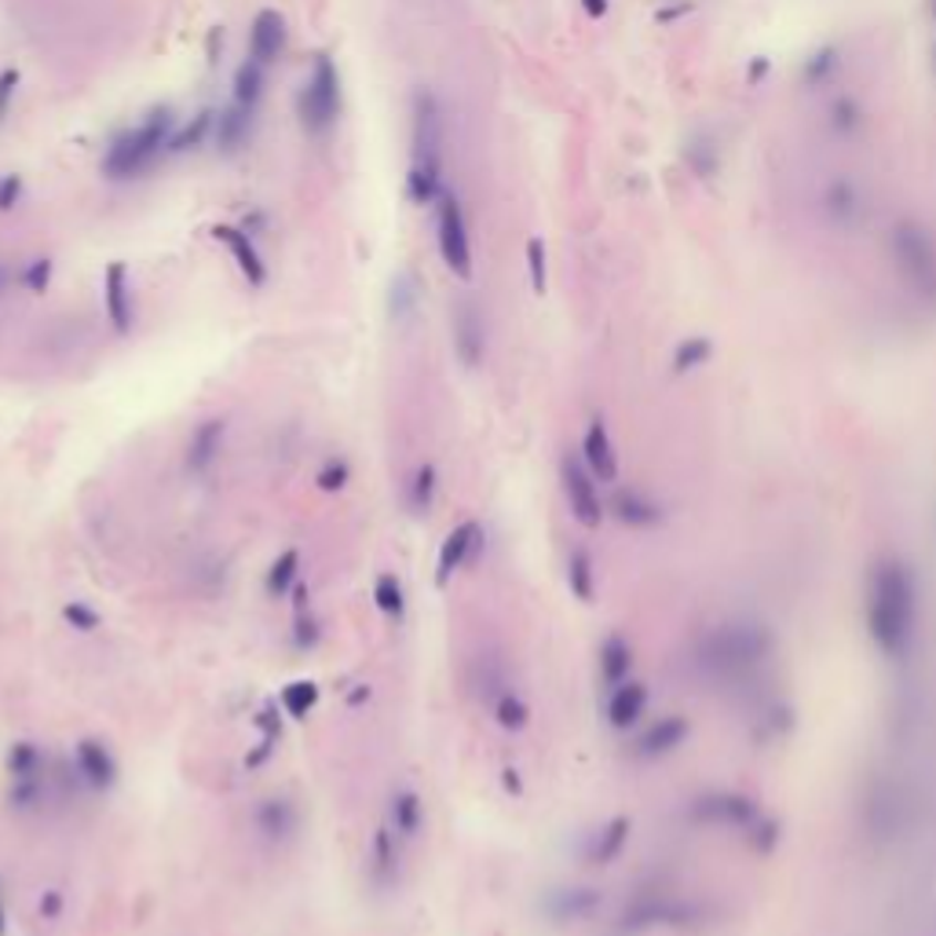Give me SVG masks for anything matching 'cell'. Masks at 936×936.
I'll return each mask as SVG.
<instances>
[{"mask_svg": "<svg viewBox=\"0 0 936 936\" xmlns=\"http://www.w3.org/2000/svg\"><path fill=\"white\" fill-rule=\"evenodd\" d=\"M918 593L915 574L899 557L874 563L867 579V637L885 658H904L915 641Z\"/></svg>", "mask_w": 936, "mask_h": 936, "instance_id": "6da1fadb", "label": "cell"}, {"mask_svg": "<svg viewBox=\"0 0 936 936\" xmlns=\"http://www.w3.org/2000/svg\"><path fill=\"white\" fill-rule=\"evenodd\" d=\"M443 143H447V117L431 89H417L410 100V173L406 195L414 206H436L443 198Z\"/></svg>", "mask_w": 936, "mask_h": 936, "instance_id": "7a4b0ae2", "label": "cell"}, {"mask_svg": "<svg viewBox=\"0 0 936 936\" xmlns=\"http://www.w3.org/2000/svg\"><path fill=\"white\" fill-rule=\"evenodd\" d=\"M176 136V114L173 106H150L147 114L139 117L136 125L117 132V136L106 143L103 150V176L114 179V184H125V179H139L143 173H150L165 154H169V143Z\"/></svg>", "mask_w": 936, "mask_h": 936, "instance_id": "3957f363", "label": "cell"}, {"mask_svg": "<svg viewBox=\"0 0 936 936\" xmlns=\"http://www.w3.org/2000/svg\"><path fill=\"white\" fill-rule=\"evenodd\" d=\"M890 257L911 293L936 304V238L926 223L899 220L890 235Z\"/></svg>", "mask_w": 936, "mask_h": 936, "instance_id": "277c9868", "label": "cell"}, {"mask_svg": "<svg viewBox=\"0 0 936 936\" xmlns=\"http://www.w3.org/2000/svg\"><path fill=\"white\" fill-rule=\"evenodd\" d=\"M297 117L300 128L311 139H326L341 117V70L330 55H315L308 81L297 95Z\"/></svg>", "mask_w": 936, "mask_h": 936, "instance_id": "5b68a950", "label": "cell"}, {"mask_svg": "<svg viewBox=\"0 0 936 936\" xmlns=\"http://www.w3.org/2000/svg\"><path fill=\"white\" fill-rule=\"evenodd\" d=\"M436 242H439V257L454 279L461 282L472 279V242H468L465 206L454 190H443V198L436 201Z\"/></svg>", "mask_w": 936, "mask_h": 936, "instance_id": "8992f818", "label": "cell"}, {"mask_svg": "<svg viewBox=\"0 0 936 936\" xmlns=\"http://www.w3.org/2000/svg\"><path fill=\"white\" fill-rule=\"evenodd\" d=\"M560 483H563V495H568V506H571L574 520H579L582 527H600V520H604V501H600V490H596L600 479L585 468L582 454L579 458H571V454L563 458Z\"/></svg>", "mask_w": 936, "mask_h": 936, "instance_id": "52a82bcc", "label": "cell"}, {"mask_svg": "<svg viewBox=\"0 0 936 936\" xmlns=\"http://www.w3.org/2000/svg\"><path fill=\"white\" fill-rule=\"evenodd\" d=\"M691 815L699 823H714V826H736V831H750L753 823L761 820V805L747 794H736V790H714V794H703L691 805Z\"/></svg>", "mask_w": 936, "mask_h": 936, "instance_id": "ba28073f", "label": "cell"}, {"mask_svg": "<svg viewBox=\"0 0 936 936\" xmlns=\"http://www.w3.org/2000/svg\"><path fill=\"white\" fill-rule=\"evenodd\" d=\"M450 337H454V355L465 370H476L487 355V322L472 300H458L450 311Z\"/></svg>", "mask_w": 936, "mask_h": 936, "instance_id": "9c48e42d", "label": "cell"}, {"mask_svg": "<svg viewBox=\"0 0 936 936\" xmlns=\"http://www.w3.org/2000/svg\"><path fill=\"white\" fill-rule=\"evenodd\" d=\"M699 911L691 904H677V899H641L626 911L622 918V929L626 933H641V929H655V926H695Z\"/></svg>", "mask_w": 936, "mask_h": 936, "instance_id": "30bf717a", "label": "cell"}, {"mask_svg": "<svg viewBox=\"0 0 936 936\" xmlns=\"http://www.w3.org/2000/svg\"><path fill=\"white\" fill-rule=\"evenodd\" d=\"M103 308H106V319H111L114 333H132L136 326V304H132V282H128V268L122 260L106 263V274H103Z\"/></svg>", "mask_w": 936, "mask_h": 936, "instance_id": "8fae6325", "label": "cell"}, {"mask_svg": "<svg viewBox=\"0 0 936 936\" xmlns=\"http://www.w3.org/2000/svg\"><path fill=\"white\" fill-rule=\"evenodd\" d=\"M285 41H290V30H285V19L282 11L274 8H263L249 22V59H257V63L271 66L279 63L282 52H285Z\"/></svg>", "mask_w": 936, "mask_h": 936, "instance_id": "7c38bea8", "label": "cell"}, {"mask_svg": "<svg viewBox=\"0 0 936 936\" xmlns=\"http://www.w3.org/2000/svg\"><path fill=\"white\" fill-rule=\"evenodd\" d=\"M479 545H483V527H479L476 520H461L447 538H443L439 560H436V585L439 590L454 579V571L465 568V560L472 557Z\"/></svg>", "mask_w": 936, "mask_h": 936, "instance_id": "4fadbf2b", "label": "cell"}, {"mask_svg": "<svg viewBox=\"0 0 936 936\" xmlns=\"http://www.w3.org/2000/svg\"><path fill=\"white\" fill-rule=\"evenodd\" d=\"M223 439H227V422L223 417H206L195 431H190L187 439V472L190 476H209L212 465L220 461V450H223Z\"/></svg>", "mask_w": 936, "mask_h": 936, "instance_id": "5bb4252c", "label": "cell"}, {"mask_svg": "<svg viewBox=\"0 0 936 936\" xmlns=\"http://www.w3.org/2000/svg\"><path fill=\"white\" fill-rule=\"evenodd\" d=\"M253 826L263 842L285 845V842H293V834L300 831V812L290 798H263L253 809Z\"/></svg>", "mask_w": 936, "mask_h": 936, "instance_id": "9a60e30c", "label": "cell"}, {"mask_svg": "<svg viewBox=\"0 0 936 936\" xmlns=\"http://www.w3.org/2000/svg\"><path fill=\"white\" fill-rule=\"evenodd\" d=\"M600 907V893L590 885H568V890H549L542 899V911L553 926H571V922L590 918Z\"/></svg>", "mask_w": 936, "mask_h": 936, "instance_id": "2e32d148", "label": "cell"}, {"mask_svg": "<svg viewBox=\"0 0 936 936\" xmlns=\"http://www.w3.org/2000/svg\"><path fill=\"white\" fill-rule=\"evenodd\" d=\"M74 768L92 790H111L117 783V761L106 742L100 739H81L74 747Z\"/></svg>", "mask_w": 936, "mask_h": 936, "instance_id": "e0dca14e", "label": "cell"}, {"mask_svg": "<svg viewBox=\"0 0 936 936\" xmlns=\"http://www.w3.org/2000/svg\"><path fill=\"white\" fill-rule=\"evenodd\" d=\"M823 220L831 227H856L863 216V195L849 176H838L823 187Z\"/></svg>", "mask_w": 936, "mask_h": 936, "instance_id": "ac0fdd59", "label": "cell"}, {"mask_svg": "<svg viewBox=\"0 0 936 936\" xmlns=\"http://www.w3.org/2000/svg\"><path fill=\"white\" fill-rule=\"evenodd\" d=\"M688 736H691L688 717H680V714L658 717V721H652L641 731L637 753H641V758H647V761L666 758V753H674L677 747H684V739H688Z\"/></svg>", "mask_w": 936, "mask_h": 936, "instance_id": "d6986e66", "label": "cell"}, {"mask_svg": "<svg viewBox=\"0 0 936 936\" xmlns=\"http://www.w3.org/2000/svg\"><path fill=\"white\" fill-rule=\"evenodd\" d=\"M582 461L600 479V483H615V479H618L615 443H611L607 425L600 422V417H596V422H590V428H585V436H582Z\"/></svg>", "mask_w": 936, "mask_h": 936, "instance_id": "ffe728a7", "label": "cell"}, {"mask_svg": "<svg viewBox=\"0 0 936 936\" xmlns=\"http://www.w3.org/2000/svg\"><path fill=\"white\" fill-rule=\"evenodd\" d=\"M216 238H220V242L231 249L238 271L246 274L249 285H263V282H268V263H263L260 249H257V242H253V235H249L246 227H227V223H223V227H216Z\"/></svg>", "mask_w": 936, "mask_h": 936, "instance_id": "44dd1931", "label": "cell"}, {"mask_svg": "<svg viewBox=\"0 0 936 936\" xmlns=\"http://www.w3.org/2000/svg\"><path fill=\"white\" fill-rule=\"evenodd\" d=\"M253 122H257V111H249V106H223L220 114H216V125H212V143L220 154H238L253 136Z\"/></svg>", "mask_w": 936, "mask_h": 936, "instance_id": "7402d4cb", "label": "cell"}, {"mask_svg": "<svg viewBox=\"0 0 936 936\" xmlns=\"http://www.w3.org/2000/svg\"><path fill=\"white\" fill-rule=\"evenodd\" d=\"M647 710V688L641 680H622L607 695V725L626 731L644 717Z\"/></svg>", "mask_w": 936, "mask_h": 936, "instance_id": "603a6c76", "label": "cell"}, {"mask_svg": "<svg viewBox=\"0 0 936 936\" xmlns=\"http://www.w3.org/2000/svg\"><path fill=\"white\" fill-rule=\"evenodd\" d=\"M422 823H425V801L417 790L403 787L395 790L392 801H388V826L392 834L399 838V842H414L417 834H422Z\"/></svg>", "mask_w": 936, "mask_h": 936, "instance_id": "cb8c5ba5", "label": "cell"}, {"mask_svg": "<svg viewBox=\"0 0 936 936\" xmlns=\"http://www.w3.org/2000/svg\"><path fill=\"white\" fill-rule=\"evenodd\" d=\"M282 703L279 699H268L257 710L253 717V728H257V750H249L246 753V768H260L263 761L271 758L274 750H279V742H282Z\"/></svg>", "mask_w": 936, "mask_h": 936, "instance_id": "d4e9b609", "label": "cell"}, {"mask_svg": "<svg viewBox=\"0 0 936 936\" xmlns=\"http://www.w3.org/2000/svg\"><path fill=\"white\" fill-rule=\"evenodd\" d=\"M370 878H374L377 890H388V885L399 878V838L392 834V826L384 823L374 834V845H370Z\"/></svg>", "mask_w": 936, "mask_h": 936, "instance_id": "484cf974", "label": "cell"}, {"mask_svg": "<svg viewBox=\"0 0 936 936\" xmlns=\"http://www.w3.org/2000/svg\"><path fill=\"white\" fill-rule=\"evenodd\" d=\"M630 831H633V823L626 820V815H615V820H607L600 831L590 838V849H585V856H590V863H596V867H607V863H615V856L622 849H626L630 842Z\"/></svg>", "mask_w": 936, "mask_h": 936, "instance_id": "4316f807", "label": "cell"}, {"mask_svg": "<svg viewBox=\"0 0 936 936\" xmlns=\"http://www.w3.org/2000/svg\"><path fill=\"white\" fill-rule=\"evenodd\" d=\"M611 512H615L626 527H655L663 520V509H658L647 495H641V490H618L615 501H611Z\"/></svg>", "mask_w": 936, "mask_h": 936, "instance_id": "83f0119b", "label": "cell"}, {"mask_svg": "<svg viewBox=\"0 0 936 936\" xmlns=\"http://www.w3.org/2000/svg\"><path fill=\"white\" fill-rule=\"evenodd\" d=\"M417 304H422V285H417L414 271H399L388 285V315L392 322H410L417 315Z\"/></svg>", "mask_w": 936, "mask_h": 936, "instance_id": "f1b7e54d", "label": "cell"}, {"mask_svg": "<svg viewBox=\"0 0 936 936\" xmlns=\"http://www.w3.org/2000/svg\"><path fill=\"white\" fill-rule=\"evenodd\" d=\"M630 666H633V647L630 641L622 637V633H611V637L600 644V677H604V684H622L630 674Z\"/></svg>", "mask_w": 936, "mask_h": 936, "instance_id": "f546056e", "label": "cell"}, {"mask_svg": "<svg viewBox=\"0 0 936 936\" xmlns=\"http://www.w3.org/2000/svg\"><path fill=\"white\" fill-rule=\"evenodd\" d=\"M436 495H439V472H436V465L425 461L414 472L410 487H406V509H410V516H417V520H425L431 506H436Z\"/></svg>", "mask_w": 936, "mask_h": 936, "instance_id": "4dcf8cb0", "label": "cell"}, {"mask_svg": "<svg viewBox=\"0 0 936 936\" xmlns=\"http://www.w3.org/2000/svg\"><path fill=\"white\" fill-rule=\"evenodd\" d=\"M263 89H268V66L246 55V63L235 70V103L257 111L263 100Z\"/></svg>", "mask_w": 936, "mask_h": 936, "instance_id": "1f68e13d", "label": "cell"}, {"mask_svg": "<svg viewBox=\"0 0 936 936\" xmlns=\"http://www.w3.org/2000/svg\"><path fill=\"white\" fill-rule=\"evenodd\" d=\"M300 582V549H282L279 557H274V563L268 568V579H263V590H268V596H285L293 590V585Z\"/></svg>", "mask_w": 936, "mask_h": 936, "instance_id": "d6a6232c", "label": "cell"}, {"mask_svg": "<svg viewBox=\"0 0 936 936\" xmlns=\"http://www.w3.org/2000/svg\"><path fill=\"white\" fill-rule=\"evenodd\" d=\"M568 585L574 600H582V604H593L596 596V571H593V557L585 553V549H574L568 557Z\"/></svg>", "mask_w": 936, "mask_h": 936, "instance_id": "836d02e7", "label": "cell"}, {"mask_svg": "<svg viewBox=\"0 0 936 936\" xmlns=\"http://www.w3.org/2000/svg\"><path fill=\"white\" fill-rule=\"evenodd\" d=\"M8 776L11 779H41L44 776V753L38 742L19 739L8 750Z\"/></svg>", "mask_w": 936, "mask_h": 936, "instance_id": "e575fe53", "label": "cell"}, {"mask_svg": "<svg viewBox=\"0 0 936 936\" xmlns=\"http://www.w3.org/2000/svg\"><path fill=\"white\" fill-rule=\"evenodd\" d=\"M285 717H293V721H308V714L315 710L319 703V684L315 680H293L285 684L282 695H279Z\"/></svg>", "mask_w": 936, "mask_h": 936, "instance_id": "d590c367", "label": "cell"}, {"mask_svg": "<svg viewBox=\"0 0 936 936\" xmlns=\"http://www.w3.org/2000/svg\"><path fill=\"white\" fill-rule=\"evenodd\" d=\"M374 604L381 615H388L399 622L406 615V593H403V582L395 579V574H377L374 582Z\"/></svg>", "mask_w": 936, "mask_h": 936, "instance_id": "8d00e7d4", "label": "cell"}, {"mask_svg": "<svg viewBox=\"0 0 936 936\" xmlns=\"http://www.w3.org/2000/svg\"><path fill=\"white\" fill-rule=\"evenodd\" d=\"M212 125H216V111H198L195 117H190V125L176 128V136L169 143V154H187V150L201 147V139L209 136Z\"/></svg>", "mask_w": 936, "mask_h": 936, "instance_id": "74e56055", "label": "cell"}, {"mask_svg": "<svg viewBox=\"0 0 936 936\" xmlns=\"http://www.w3.org/2000/svg\"><path fill=\"white\" fill-rule=\"evenodd\" d=\"M495 721L506 731H523L531 725V706H527L516 691H501L495 699Z\"/></svg>", "mask_w": 936, "mask_h": 936, "instance_id": "f35d334b", "label": "cell"}, {"mask_svg": "<svg viewBox=\"0 0 936 936\" xmlns=\"http://www.w3.org/2000/svg\"><path fill=\"white\" fill-rule=\"evenodd\" d=\"M863 111H860V103L856 100H849V95H842L838 103H831V111H826V125H831V132H838V136H856V132L863 128Z\"/></svg>", "mask_w": 936, "mask_h": 936, "instance_id": "ab89813d", "label": "cell"}, {"mask_svg": "<svg viewBox=\"0 0 936 936\" xmlns=\"http://www.w3.org/2000/svg\"><path fill=\"white\" fill-rule=\"evenodd\" d=\"M322 641V622L311 611H293V647L297 652H315Z\"/></svg>", "mask_w": 936, "mask_h": 936, "instance_id": "60d3db41", "label": "cell"}, {"mask_svg": "<svg viewBox=\"0 0 936 936\" xmlns=\"http://www.w3.org/2000/svg\"><path fill=\"white\" fill-rule=\"evenodd\" d=\"M315 483L319 490H326V495H337V490L352 483V465H347V458H326L315 472Z\"/></svg>", "mask_w": 936, "mask_h": 936, "instance_id": "b9f144b4", "label": "cell"}, {"mask_svg": "<svg viewBox=\"0 0 936 936\" xmlns=\"http://www.w3.org/2000/svg\"><path fill=\"white\" fill-rule=\"evenodd\" d=\"M63 622L77 633H95L103 626V615L85 600H70V604H63Z\"/></svg>", "mask_w": 936, "mask_h": 936, "instance_id": "7bdbcfd3", "label": "cell"}, {"mask_svg": "<svg viewBox=\"0 0 936 936\" xmlns=\"http://www.w3.org/2000/svg\"><path fill=\"white\" fill-rule=\"evenodd\" d=\"M706 358H710V341H706V337H688V341L677 344V352H674V370H677V374H688V370L703 366Z\"/></svg>", "mask_w": 936, "mask_h": 936, "instance_id": "ee69618b", "label": "cell"}, {"mask_svg": "<svg viewBox=\"0 0 936 936\" xmlns=\"http://www.w3.org/2000/svg\"><path fill=\"white\" fill-rule=\"evenodd\" d=\"M52 268H55V263L48 260V257H33L27 268L19 271V282L27 285L30 293H44L48 285H52Z\"/></svg>", "mask_w": 936, "mask_h": 936, "instance_id": "f6af8a7d", "label": "cell"}, {"mask_svg": "<svg viewBox=\"0 0 936 936\" xmlns=\"http://www.w3.org/2000/svg\"><path fill=\"white\" fill-rule=\"evenodd\" d=\"M527 271H531L534 293H545L549 268H545V246H542V238H531V242H527Z\"/></svg>", "mask_w": 936, "mask_h": 936, "instance_id": "bcb514c9", "label": "cell"}, {"mask_svg": "<svg viewBox=\"0 0 936 936\" xmlns=\"http://www.w3.org/2000/svg\"><path fill=\"white\" fill-rule=\"evenodd\" d=\"M22 190H27V187H22V176H15V173H11V176H0V212H11V209H15L19 201H22Z\"/></svg>", "mask_w": 936, "mask_h": 936, "instance_id": "7dc6e473", "label": "cell"}, {"mask_svg": "<svg viewBox=\"0 0 936 936\" xmlns=\"http://www.w3.org/2000/svg\"><path fill=\"white\" fill-rule=\"evenodd\" d=\"M19 81H22L19 70H4V74H0V122L8 117V106H11V100H15Z\"/></svg>", "mask_w": 936, "mask_h": 936, "instance_id": "c3c4849f", "label": "cell"}, {"mask_svg": "<svg viewBox=\"0 0 936 936\" xmlns=\"http://www.w3.org/2000/svg\"><path fill=\"white\" fill-rule=\"evenodd\" d=\"M63 904H66L63 893H59V890H48V893L41 896V918H44V922H55L59 915H63Z\"/></svg>", "mask_w": 936, "mask_h": 936, "instance_id": "681fc988", "label": "cell"}, {"mask_svg": "<svg viewBox=\"0 0 936 936\" xmlns=\"http://www.w3.org/2000/svg\"><path fill=\"white\" fill-rule=\"evenodd\" d=\"M15 279H19L15 268H11L8 260H0V300H4V297L11 293V285H15Z\"/></svg>", "mask_w": 936, "mask_h": 936, "instance_id": "f907efd6", "label": "cell"}, {"mask_svg": "<svg viewBox=\"0 0 936 936\" xmlns=\"http://www.w3.org/2000/svg\"><path fill=\"white\" fill-rule=\"evenodd\" d=\"M501 787H506L509 794L520 798V794H523V779H520V772H516V768H506V772H501Z\"/></svg>", "mask_w": 936, "mask_h": 936, "instance_id": "816d5d0a", "label": "cell"}, {"mask_svg": "<svg viewBox=\"0 0 936 936\" xmlns=\"http://www.w3.org/2000/svg\"><path fill=\"white\" fill-rule=\"evenodd\" d=\"M582 8L590 11L593 19H604V15H607V0H582Z\"/></svg>", "mask_w": 936, "mask_h": 936, "instance_id": "f5cc1de1", "label": "cell"}, {"mask_svg": "<svg viewBox=\"0 0 936 936\" xmlns=\"http://www.w3.org/2000/svg\"><path fill=\"white\" fill-rule=\"evenodd\" d=\"M0 936H8V896H4V882H0Z\"/></svg>", "mask_w": 936, "mask_h": 936, "instance_id": "db71d44e", "label": "cell"}, {"mask_svg": "<svg viewBox=\"0 0 936 936\" xmlns=\"http://www.w3.org/2000/svg\"><path fill=\"white\" fill-rule=\"evenodd\" d=\"M363 699H370V688H358V691H352V695H347V703H352V706H358V703H363Z\"/></svg>", "mask_w": 936, "mask_h": 936, "instance_id": "11a10c76", "label": "cell"}]
</instances>
